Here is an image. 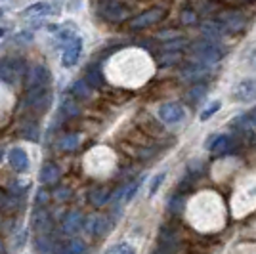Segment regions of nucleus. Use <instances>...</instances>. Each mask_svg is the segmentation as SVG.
Listing matches in <instances>:
<instances>
[{
  "label": "nucleus",
  "instance_id": "a19ab883",
  "mask_svg": "<svg viewBox=\"0 0 256 254\" xmlns=\"http://www.w3.org/2000/svg\"><path fill=\"white\" fill-rule=\"evenodd\" d=\"M48 199H50V195H48V191L46 190H38V193H36V204L38 206H42V204H46L48 202Z\"/></svg>",
  "mask_w": 256,
  "mask_h": 254
},
{
  "label": "nucleus",
  "instance_id": "7ed1b4c3",
  "mask_svg": "<svg viewBox=\"0 0 256 254\" xmlns=\"http://www.w3.org/2000/svg\"><path fill=\"white\" fill-rule=\"evenodd\" d=\"M162 18H164V10H162V8H150V10L134 16V18L128 22V27H130V31L148 29V27H153L155 23H159Z\"/></svg>",
  "mask_w": 256,
  "mask_h": 254
},
{
  "label": "nucleus",
  "instance_id": "dca6fc26",
  "mask_svg": "<svg viewBox=\"0 0 256 254\" xmlns=\"http://www.w3.org/2000/svg\"><path fill=\"white\" fill-rule=\"evenodd\" d=\"M40 182H42L44 186H54V184H58V180L62 178V170L58 164H54V162H44L42 166H40Z\"/></svg>",
  "mask_w": 256,
  "mask_h": 254
},
{
  "label": "nucleus",
  "instance_id": "f704fd0d",
  "mask_svg": "<svg viewBox=\"0 0 256 254\" xmlns=\"http://www.w3.org/2000/svg\"><path fill=\"white\" fill-rule=\"evenodd\" d=\"M197 14L192 10V8H186V10L182 12V23L184 25H193V23H197Z\"/></svg>",
  "mask_w": 256,
  "mask_h": 254
},
{
  "label": "nucleus",
  "instance_id": "f3484780",
  "mask_svg": "<svg viewBox=\"0 0 256 254\" xmlns=\"http://www.w3.org/2000/svg\"><path fill=\"white\" fill-rule=\"evenodd\" d=\"M75 36H78V27H75L73 23H64L56 31V40L60 44H67L69 40H73Z\"/></svg>",
  "mask_w": 256,
  "mask_h": 254
},
{
  "label": "nucleus",
  "instance_id": "39448f33",
  "mask_svg": "<svg viewBox=\"0 0 256 254\" xmlns=\"http://www.w3.org/2000/svg\"><path fill=\"white\" fill-rule=\"evenodd\" d=\"M50 100H52V94L48 90V86H40V88H31L27 92V106L42 113L44 109H48L50 106Z\"/></svg>",
  "mask_w": 256,
  "mask_h": 254
},
{
  "label": "nucleus",
  "instance_id": "e433bc0d",
  "mask_svg": "<svg viewBox=\"0 0 256 254\" xmlns=\"http://www.w3.org/2000/svg\"><path fill=\"white\" fill-rule=\"evenodd\" d=\"M162 180H164V172H159L153 180H151V184H150V197H153L157 191H159V186L162 184Z\"/></svg>",
  "mask_w": 256,
  "mask_h": 254
},
{
  "label": "nucleus",
  "instance_id": "ddd939ff",
  "mask_svg": "<svg viewBox=\"0 0 256 254\" xmlns=\"http://www.w3.org/2000/svg\"><path fill=\"white\" fill-rule=\"evenodd\" d=\"M234 98L239 102H254L256 100V84L252 80H241L239 84L235 86Z\"/></svg>",
  "mask_w": 256,
  "mask_h": 254
},
{
  "label": "nucleus",
  "instance_id": "c9c22d12",
  "mask_svg": "<svg viewBox=\"0 0 256 254\" xmlns=\"http://www.w3.org/2000/svg\"><path fill=\"white\" fill-rule=\"evenodd\" d=\"M182 36V32L180 31H176V29H166V31H160V32H157V38H160V40H174V38H180Z\"/></svg>",
  "mask_w": 256,
  "mask_h": 254
},
{
  "label": "nucleus",
  "instance_id": "20e7f679",
  "mask_svg": "<svg viewBox=\"0 0 256 254\" xmlns=\"http://www.w3.org/2000/svg\"><path fill=\"white\" fill-rule=\"evenodd\" d=\"M50 78H52V74H50V69L42 64H34L31 65V69L27 71V76H25V86H27V90H31V88H40V86H48L50 84Z\"/></svg>",
  "mask_w": 256,
  "mask_h": 254
},
{
  "label": "nucleus",
  "instance_id": "ea45409f",
  "mask_svg": "<svg viewBox=\"0 0 256 254\" xmlns=\"http://www.w3.org/2000/svg\"><path fill=\"white\" fill-rule=\"evenodd\" d=\"M23 136L27 140L36 142V140H38V128L34 126V124H32V126H27V130H23Z\"/></svg>",
  "mask_w": 256,
  "mask_h": 254
},
{
  "label": "nucleus",
  "instance_id": "2eb2a0df",
  "mask_svg": "<svg viewBox=\"0 0 256 254\" xmlns=\"http://www.w3.org/2000/svg\"><path fill=\"white\" fill-rule=\"evenodd\" d=\"M84 226V216L80 210H71L64 220V232L67 235H75Z\"/></svg>",
  "mask_w": 256,
  "mask_h": 254
},
{
  "label": "nucleus",
  "instance_id": "393cba45",
  "mask_svg": "<svg viewBox=\"0 0 256 254\" xmlns=\"http://www.w3.org/2000/svg\"><path fill=\"white\" fill-rule=\"evenodd\" d=\"M88 84L92 86V88H98V86L104 84V76H102V71L98 69V67H90L88 71H86V78H84Z\"/></svg>",
  "mask_w": 256,
  "mask_h": 254
},
{
  "label": "nucleus",
  "instance_id": "72a5a7b5",
  "mask_svg": "<svg viewBox=\"0 0 256 254\" xmlns=\"http://www.w3.org/2000/svg\"><path fill=\"white\" fill-rule=\"evenodd\" d=\"M34 228H36L40 233H46V230L50 228V220H48L46 212H42V214H36V218H34Z\"/></svg>",
  "mask_w": 256,
  "mask_h": 254
},
{
  "label": "nucleus",
  "instance_id": "4c0bfd02",
  "mask_svg": "<svg viewBox=\"0 0 256 254\" xmlns=\"http://www.w3.org/2000/svg\"><path fill=\"white\" fill-rule=\"evenodd\" d=\"M243 120H245V126L246 128H250L252 132H256V107L246 116H243Z\"/></svg>",
  "mask_w": 256,
  "mask_h": 254
},
{
  "label": "nucleus",
  "instance_id": "4be33fe9",
  "mask_svg": "<svg viewBox=\"0 0 256 254\" xmlns=\"http://www.w3.org/2000/svg\"><path fill=\"white\" fill-rule=\"evenodd\" d=\"M71 90H73V94H75L78 100H90V98H92V86L88 84L86 80H76Z\"/></svg>",
  "mask_w": 256,
  "mask_h": 254
},
{
  "label": "nucleus",
  "instance_id": "f03ea898",
  "mask_svg": "<svg viewBox=\"0 0 256 254\" xmlns=\"http://www.w3.org/2000/svg\"><path fill=\"white\" fill-rule=\"evenodd\" d=\"M192 54H193V60L201 62L204 65H216L222 56H224V50L220 48V44L216 40H208V38H201V40H195L192 44Z\"/></svg>",
  "mask_w": 256,
  "mask_h": 254
},
{
  "label": "nucleus",
  "instance_id": "4468645a",
  "mask_svg": "<svg viewBox=\"0 0 256 254\" xmlns=\"http://www.w3.org/2000/svg\"><path fill=\"white\" fill-rule=\"evenodd\" d=\"M8 162H10V166L16 172H23V170H27V166H29V155H27L25 149L14 148L8 153Z\"/></svg>",
  "mask_w": 256,
  "mask_h": 254
},
{
  "label": "nucleus",
  "instance_id": "a878e982",
  "mask_svg": "<svg viewBox=\"0 0 256 254\" xmlns=\"http://www.w3.org/2000/svg\"><path fill=\"white\" fill-rule=\"evenodd\" d=\"M90 201L96 206H104L107 201H109V191L106 188H98V190H92L90 193Z\"/></svg>",
  "mask_w": 256,
  "mask_h": 254
},
{
  "label": "nucleus",
  "instance_id": "58836bf2",
  "mask_svg": "<svg viewBox=\"0 0 256 254\" xmlns=\"http://www.w3.org/2000/svg\"><path fill=\"white\" fill-rule=\"evenodd\" d=\"M54 197H56L58 201H67V199L71 197V190H69V188H60V190H56Z\"/></svg>",
  "mask_w": 256,
  "mask_h": 254
},
{
  "label": "nucleus",
  "instance_id": "bb28decb",
  "mask_svg": "<svg viewBox=\"0 0 256 254\" xmlns=\"http://www.w3.org/2000/svg\"><path fill=\"white\" fill-rule=\"evenodd\" d=\"M16 204H18V199L10 195V193H4V191H0V210H14L16 208Z\"/></svg>",
  "mask_w": 256,
  "mask_h": 254
},
{
  "label": "nucleus",
  "instance_id": "9b49d317",
  "mask_svg": "<svg viewBox=\"0 0 256 254\" xmlns=\"http://www.w3.org/2000/svg\"><path fill=\"white\" fill-rule=\"evenodd\" d=\"M206 73H208V65L201 64L197 60H193V62H190V64H186L182 67V78H186V80L199 82Z\"/></svg>",
  "mask_w": 256,
  "mask_h": 254
},
{
  "label": "nucleus",
  "instance_id": "5701e85b",
  "mask_svg": "<svg viewBox=\"0 0 256 254\" xmlns=\"http://www.w3.org/2000/svg\"><path fill=\"white\" fill-rule=\"evenodd\" d=\"M78 144H80V136L78 134H67L64 138L60 140V149H64V151H75L78 148Z\"/></svg>",
  "mask_w": 256,
  "mask_h": 254
},
{
  "label": "nucleus",
  "instance_id": "412c9836",
  "mask_svg": "<svg viewBox=\"0 0 256 254\" xmlns=\"http://www.w3.org/2000/svg\"><path fill=\"white\" fill-rule=\"evenodd\" d=\"M62 113L65 116H78L80 113V107L76 104L75 98H71V96H65L64 102H62Z\"/></svg>",
  "mask_w": 256,
  "mask_h": 254
},
{
  "label": "nucleus",
  "instance_id": "79ce46f5",
  "mask_svg": "<svg viewBox=\"0 0 256 254\" xmlns=\"http://www.w3.org/2000/svg\"><path fill=\"white\" fill-rule=\"evenodd\" d=\"M6 252V248H4V243H2V239H0V254Z\"/></svg>",
  "mask_w": 256,
  "mask_h": 254
},
{
  "label": "nucleus",
  "instance_id": "a18cd8bd",
  "mask_svg": "<svg viewBox=\"0 0 256 254\" xmlns=\"http://www.w3.org/2000/svg\"><path fill=\"white\" fill-rule=\"evenodd\" d=\"M2 14H4V10H2V8H0V16H2Z\"/></svg>",
  "mask_w": 256,
  "mask_h": 254
},
{
  "label": "nucleus",
  "instance_id": "6ab92c4d",
  "mask_svg": "<svg viewBox=\"0 0 256 254\" xmlns=\"http://www.w3.org/2000/svg\"><path fill=\"white\" fill-rule=\"evenodd\" d=\"M48 12H50V6H48V4L36 2V4H31L29 8H25V10L22 12V16L27 18V20H36V18H44Z\"/></svg>",
  "mask_w": 256,
  "mask_h": 254
},
{
  "label": "nucleus",
  "instance_id": "2f4dec72",
  "mask_svg": "<svg viewBox=\"0 0 256 254\" xmlns=\"http://www.w3.org/2000/svg\"><path fill=\"white\" fill-rule=\"evenodd\" d=\"M107 254H136V250H134V246L126 243H117L107 250Z\"/></svg>",
  "mask_w": 256,
  "mask_h": 254
},
{
  "label": "nucleus",
  "instance_id": "b1692460",
  "mask_svg": "<svg viewBox=\"0 0 256 254\" xmlns=\"http://www.w3.org/2000/svg\"><path fill=\"white\" fill-rule=\"evenodd\" d=\"M182 52H174V50H162V54L159 56V65L160 67H166V65H172L176 62H180Z\"/></svg>",
  "mask_w": 256,
  "mask_h": 254
},
{
  "label": "nucleus",
  "instance_id": "9d476101",
  "mask_svg": "<svg viewBox=\"0 0 256 254\" xmlns=\"http://www.w3.org/2000/svg\"><path fill=\"white\" fill-rule=\"evenodd\" d=\"M23 74V64L20 60H0V78L14 82Z\"/></svg>",
  "mask_w": 256,
  "mask_h": 254
},
{
  "label": "nucleus",
  "instance_id": "0eeeda50",
  "mask_svg": "<svg viewBox=\"0 0 256 254\" xmlns=\"http://www.w3.org/2000/svg\"><path fill=\"white\" fill-rule=\"evenodd\" d=\"M113 220L107 218V216H88L84 220V230L90 235H98V237H104L107 233L113 230Z\"/></svg>",
  "mask_w": 256,
  "mask_h": 254
},
{
  "label": "nucleus",
  "instance_id": "aec40b11",
  "mask_svg": "<svg viewBox=\"0 0 256 254\" xmlns=\"http://www.w3.org/2000/svg\"><path fill=\"white\" fill-rule=\"evenodd\" d=\"M230 146H232V140H230V136L220 134V136H214L212 144H208V149L212 151L214 155H222V153H226V151L230 149Z\"/></svg>",
  "mask_w": 256,
  "mask_h": 254
},
{
  "label": "nucleus",
  "instance_id": "a211bd4d",
  "mask_svg": "<svg viewBox=\"0 0 256 254\" xmlns=\"http://www.w3.org/2000/svg\"><path fill=\"white\" fill-rule=\"evenodd\" d=\"M58 254H86V244L82 239H69L65 244H62V248H60V252Z\"/></svg>",
  "mask_w": 256,
  "mask_h": 254
},
{
  "label": "nucleus",
  "instance_id": "7c9ffc66",
  "mask_svg": "<svg viewBox=\"0 0 256 254\" xmlns=\"http://www.w3.org/2000/svg\"><path fill=\"white\" fill-rule=\"evenodd\" d=\"M140 184H142V182H132V184L128 186L126 190H122V204H126V202L132 201V197H134V195L138 193Z\"/></svg>",
  "mask_w": 256,
  "mask_h": 254
},
{
  "label": "nucleus",
  "instance_id": "37998d69",
  "mask_svg": "<svg viewBox=\"0 0 256 254\" xmlns=\"http://www.w3.org/2000/svg\"><path fill=\"white\" fill-rule=\"evenodd\" d=\"M2 159H4V148H0V162H2Z\"/></svg>",
  "mask_w": 256,
  "mask_h": 254
},
{
  "label": "nucleus",
  "instance_id": "cd10ccee",
  "mask_svg": "<svg viewBox=\"0 0 256 254\" xmlns=\"http://www.w3.org/2000/svg\"><path fill=\"white\" fill-rule=\"evenodd\" d=\"M188 96H190V100H192L193 104H197V102H201L204 96H206V86H204L203 82H197V84L190 90Z\"/></svg>",
  "mask_w": 256,
  "mask_h": 254
},
{
  "label": "nucleus",
  "instance_id": "c85d7f7f",
  "mask_svg": "<svg viewBox=\"0 0 256 254\" xmlns=\"http://www.w3.org/2000/svg\"><path fill=\"white\" fill-rule=\"evenodd\" d=\"M29 188H31L29 182H14V184H10V195H14V197H22V195L27 193Z\"/></svg>",
  "mask_w": 256,
  "mask_h": 254
},
{
  "label": "nucleus",
  "instance_id": "6e6552de",
  "mask_svg": "<svg viewBox=\"0 0 256 254\" xmlns=\"http://www.w3.org/2000/svg\"><path fill=\"white\" fill-rule=\"evenodd\" d=\"M218 22L224 25L226 31H228V32L243 31V29H245V25H246L245 16H243V14H241L239 10H226V12H222V14L218 16Z\"/></svg>",
  "mask_w": 256,
  "mask_h": 254
},
{
  "label": "nucleus",
  "instance_id": "f257e3e1",
  "mask_svg": "<svg viewBox=\"0 0 256 254\" xmlns=\"http://www.w3.org/2000/svg\"><path fill=\"white\" fill-rule=\"evenodd\" d=\"M98 14L109 23H124L130 22L134 16L132 6L124 0H100L98 4Z\"/></svg>",
  "mask_w": 256,
  "mask_h": 254
},
{
  "label": "nucleus",
  "instance_id": "c756f323",
  "mask_svg": "<svg viewBox=\"0 0 256 254\" xmlns=\"http://www.w3.org/2000/svg\"><path fill=\"white\" fill-rule=\"evenodd\" d=\"M220 107H222V102H218V100H216V102H212V104H208V106L203 109V113H201V116H199V118H201V120H208L210 116L216 115V113L220 111Z\"/></svg>",
  "mask_w": 256,
  "mask_h": 254
},
{
  "label": "nucleus",
  "instance_id": "f8f14e48",
  "mask_svg": "<svg viewBox=\"0 0 256 254\" xmlns=\"http://www.w3.org/2000/svg\"><path fill=\"white\" fill-rule=\"evenodd\" d=\"M201 32H203L204 38H208V40H216V42H218V40H220L228 31H226V27L220 22L208 20V22L201 23Z\"/></svg>",
  "mask_w": 256,
  "mask_h": 254
},
{
  "label": "nucleus",
  "instance_id": "c03bdc74",
  "mask_svg": "<svg viewBox=\"0 0 256 254\" xmlns=\"http://www.w3.org/2000/svg\"><path fill=\"white\" fill-rule=\"evenodd\" d=\"M4 34H6V29H2V27H0V36H4Z\"/></svg>",
  "mask_w": 256,
  "mask_h": 254
},
{
  "label": "nucleus",
  "instance_id": "473e14b6",
  "mask_svg": "<svg viewBox=\"0 0 256 254\" xmlns=\"http://www.w3.org/2000/svg\"><path fill=\"white\" fill-rule=\"evenodd\" d=\"M182 210H184V197L182 195H172L170 201H168V212L178 214Z\"/></svg>",
  "mask_w": 256,
  "mask_h": 254
},
{
  "label": "nucleus",
  "instance_id": "423d86ee",
  "mask_svg": "<svg viewBox=\"0 0 256 254\" xmlns=\"http://www.w3.org/2000/svg\"><path fill=\"white\" fill-rule=\"evenodd\" d=\"M157 115H159V118L164 124H178L182 118L186 116V111H184V107H182L180 104H176V102H166V104H162V106L157 109Z\"/></svg>",
  "mask_w": 256,
  "mask_h": 254
},
{
  "label": "nucleus",
  "instance_id": "1a4fd4ad",
  "mask_svg": "<svg viewBox=\"0 0 256 254\" xmlns=\"http://www.w3.org/2000/svg\"><path fill=\"white\" fill-rule=\"evenodd\" d=\"M80 54H82V38H80V36H75L73 40H69L67 44H64L62 65L67 67V69L76 65V62L80 60Z\"/></svg>",
  "mask_w": 256,
  "mask_h": 254
}]
</instances>
